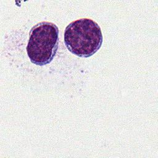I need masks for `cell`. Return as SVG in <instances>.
<instances>
[{
    "instance_id": "1",
    "label": "cell",
    "mask_w": 158,
    "mask_h": 158,
    "mask_svg": "<svg viewBox=\"0 0 158 158\" xmlns=\"http://www.w3.org/2000/svg\"><path fill=\"white\" fill-rule=\"evenodd\" d=\"M64 39L68 50L81 57L93 56L100 49L103 41L99 25L88 18L70 23L65 29Z\"/></svg>"
},
{
    "instance_id": "2",
    "label": "cell",
    "mask_w": 158,
    "mask_h": 158,
    "mask_svg": "<svg viewBox=\"0 0 158 158\" xmlns=\"http://www.w3.org/2000/svg\"><path fill=\"white\" fill-rule=\"evenodd\" d=\"M58 45V27L54 23L43 21L31 28L27 52L33 64L43 66L52 60Z\"/></svg>"
}]
</instances>
